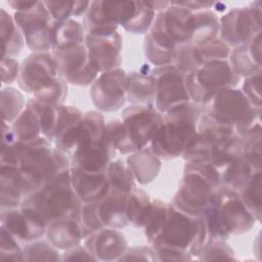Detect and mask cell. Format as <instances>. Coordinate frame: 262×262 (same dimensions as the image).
I'll return each instance as SVG.
<instances>
[{"mask_svg":"<svg viewBox=\"0 0 262 262\" xmlns=\"http://www.w3.org/2000/svg\"><path fill=\"white\" fill-rule=\"evenodd\" d=\"M221 186L220 170L209 162L186 163L184 174L172 204L190 215L200 216Z\"/></svg>","mask_w":262,"mask_h":262,"instance_id":"obj_5","label":"cell"},{"mask_svg":"<svg viewBox=\"0 0 262 262\" xmlns=\"http://www.w3.org/2000/svg\"><path fill=\"white\" fill-rule=\"evenodd\" d=\"M126 98L132 104L155 108V80L149 71L142 70L127 75Z\"/></svg>","mask_w":262,"mask_h":262,"instance_id":"obj_25","label":"cell"},{"mask_svg":"<svg viewBox=\"0 0 262 262\" xmlns=\"http://www.w3.org/2000/svg\"><path fill=\"white\" fill-rule=\"evenodd\" d=\"M24 104L23 94L18 90L12 87L3 88L1 91L2 121L6 123L13 122L24 111Z\"/></svg>","mask_w":262,"mask_h":262,"instance_id":"obj_40","label":"cell"},{"mask_svg":"<svg viewBox=\"0 0 262 262\" xmlns=\"http://www.w3.org/2000/svg\"><path fill=\"white\" fill-rule=\"evenodd\" d=\"M151 207L149 195L142 189L135 188L128 194L127 215L129 223L135 227H143Z\"/></svg>","mask_w":262,"mask_h":262,"instance_id":"obj_35","label":"cell"},{"mask_svg":"<svg viewBox=\"0 0 262 262\" xmlns=\"http://www.w3.org/2000/svg\"><path fill=\"white\" fill-rule=\"evenodd\" d=\"M219 32V18L210 9L193 11L192 38L189 44L196 45L216 38Z\"/></svg>","mask_w":262,"mask_h":262,"instance_id":"obj_30","label":"cell"},{"mask_svg":"<svg viewBox=\"0 0 262 262\" xmlns=\"http://www.w3.org/2000/svg\"><path fill=\"white\" fill-rule=\"evenodd\" d=\"M85 30L83 25L75 19L68 18L55 21L53 29V48H64L85 42Z\"/></svg>","mask_w":262,"mask_h":262,"instance_id":"obj_29","label":"cell"},{"mask_svg":"<svg viewBox=\"0 0 262 262\" xmlns=\"http://www.w3.org/2000/svg\"><path fill=\"white\" fill-rule=\"evenodd\" d=\"M36 3V1H18V0H14V1H8L7 4L14 9L15 11H23L26 10L30 7H32L34 4Z\"/></svg>","mask_w":262,"mask_h":262,"instance_id":"obj_50","label":"cell"},{"mask_svg":"<svg viewBox=\"0 0 262 262\" xmlns=\"http://www.w3.org/2000/svg\"><path fill=\"white\" fill-rule=\"evenodd\" d=\"M155 80V108L165 114L191 101L186 87V75L172 64L156 67L150 72Z\"/></svg>","mask_w":262,"mask_h":262,"instance_id":"obj_14","label":"cell"},{"mask_svg":"<svg viewBox=\"0 0 262 262\" xmlns=\"http://www.w3.org/2000/svg\"><path fill=\"white\" fill-rule=\"evenodd\" d=\"M241 76L228 59L214 60L201 64L194 72L186 75V87L190 100L204 105L217 92L235 88Z\"/></svg>","mask_w":262,"mask_h":262,"instance_id":"obj_8","label":"cell"},{"mask_svg":"<svg viewBox=\"0 0 262 262\" xmlns=\"http://www.w3.org/2000/svg\"><path fill=\"white\" fill-rule=\"evenodd\" d=\"M127 75L121 69L101 73L92 83L90 95L94 105L101 112L120 110L126 98Z\"/></svg>","mask_w":262,"mask_h":262,"instance_id":"obj_17","label":"cell"},{"mask_svg":"<svg viewBox=\"0 0 262 262\" xmlns=\"http://www.w3.org/2000/svg\"><path fill=\"white\" fill-rule=\"evenodd\" d=\"M83 203L71 183L70 169L26 198L20 207L39 217L46 225L60 218L81 219Z\"/></svg>","mask_w":262,"mask_h":262,"instance_id":"obj_2","label":"cell"},{"mask_svg":"<svg viewBox=\"0 0 262 262\" xmlns=\"http://www.w3.org/2000/svg\"><path fill=\"white\" fill-rule=\"evenodd\" d=\"M115 155L116 151L112 147L105 131V136L102 140L80 147L71 155L70 168L91 172H105Z\"/></svg>","mask_w":262,"mask_h":262,"instance_id":"obj_21","label":"cell"},{"mask_svg":"<svg viewBox=\"0 0 262 262\" xmlns=\"http://www.w3.org/2000/svg\"><path fill=\"white\" fill-rule=\"evenodd\" d=\"M54 21L85 15L90 1H43Z\"/></svg>","mask_w":262,"mask_h":262,"instance_id":"obj_37","label":"cell"},{"mask_svg":"<svg viewBox=\"0 0 262 262\" xmlns=\"http://www.w3.org/2000/svg\"><path fill=\"white\" fill-rule=\"evenodd\" d=\"M202 216L209 241H225L231 234L248 232L257 221L242 203L238 194L223 186L214 191Z\"/></svg>","mask_w":262,"mask_h":262,"instance_id":"obj_3","label":"cell"},{"mask_svg":"<svg viewBox=\"0 0 262 262\" xmlns=\"http://www.w3.org/2000/svg\"><path fill=\"white\" fill-rule=\"evenodd\" d=\"M58 75L68 83L88 86L98 77V71L91 61L85 43L64 48H53Z\"/></svg>","mask_w":262,"mask_h":262,"instance_id":"obj_12","label":"cell"},{"mask_svg":"<svg viewBox=\"0 0 262 262\" xmlns=\"http://www.w3.org/2000/svg\"><path fill=\"white\" fill-rule=\"evenodd\" d=\"M61 260H96L95 257L88 251V249L84 246H77L72 249L66 250L63 253Z\"/></svg>","mask_w":262,"mask_h":262,"instance_id":"obj_49","label":"cell"},{"mask_svg":"<svg viewBox=\"0 0 262 262\" xmlns=\"http://www.w3.org/2000/svg\"><path fill=\"white\" fill-rule=\"evenodd\" d=\"M38 117L42 128V135L49 141L54 140V133L58 117V106L42 102L36 98H31L26 102Z\"/></svg>","mask_w":262,"mask_h":262,"instance_id":"obj_33","label":"cell"},{"mask_svg":"<svg viewBox=\"0 0 262 262\" xmlns=\"http://www.w3.org/2000/svg\"><path fill=\"white\" fill-rule=\"evenodd\" d=\"M156 18V11L146 1H136V10L133 17L123 28L132 34H143L150 30Z\"/></svg>","mask_w":262,"mask_h":262,"instance_id":"obj_39","label":"cell"},{"mask_svg":"<svg viewBox=\"0 0 262 262\" xmlns=\"http://www.w3.org/2000/svg\"><path fill=\"white\" fill-rule=\"evenodd\" d=\"M84 246L96 260H119L127 250L125 235L118 228H102L90 233Z\"/></svg>","mask_w":262,"mask_h":262,"instance_id":"obj_20","label":"cell"},{"mask_svg":"<svg viewBox=\"0 0 262 262\" xmlns=\"http://www.w3.org/2000/svg\"><path fill=\"white\" fill-rule=\"evenodd\" d=\"M200 260H234L233 250L222 239L209 241L196 254Z\"/></svg>","mask_w":262,"mask_h":262,"instance_id":"obj_43","label":"cell"},{"mask_svg":"<svg viewBox=\"0 0 262 262\" xmlns=\"http://www.w3.org/2000/svg\"><path fill=\"white\" fill-rule=\"evenodd\" d=\"M105 131L106 123L103 116L95 111L86 112L54 138L55 147L71 156L80 147L102 140Z\"/></svg>","mask_w":262,"mask_h":262,"instance_id":"obj_13","label":"cell"},{"mask_svg":"<svg viewBox=\"0 0 262 262\" xmlns=\"http://www.w3.org/2000/svg\"><path fill=\"white\" fill-rule=\"evenodd\" d=\"M136 2L91 1L83 19L86 34L104 35L117 32L118 26H125L134 15Z\"/></svg>","mask_w":262,"mask_h":262,"instance_id":"obj_11","label":"cell"},{"mask_svg":"<svg viewBox=\"0 0 262 262\" xmlns=\"http://www.w3.org/2000/svg\"><path fill=\"white\" fill-rule=\"evenodd\" d=\"M243 93L257 107H261V71L245 78Z\"/></svg>","mask_w":262,"mask_h":262,"instance_id":"obj_45","label":"cell"},{"mask_svg":"<svg viewBox=\"0 0 262 262\" xmlns=\"http://www.w3.org/2000/svg\"><path fill=\"white\" fill-rule=\"evenodd\" d=\"M17 149L18 168L25 184L26 198L70 169V159L67 155L52 147L50 141L44 136L17 142Z\"/></svg>","mask_w":262,"mask_h":262,"instance_id":"obj_1","label":"cell"},{"mask_svg":"<svg viewBox=\"0 0 262 262\" xmlns=\"http://www.w3.org/2000/svg\"><path fill=\"white\" fill-rule=\"evenodd\" d=\"M261 2H253L249 6L233 7L219 18L221 40L229 47L248 43L261 33Z\"/></svg>","mask_w":262,"mask_h":262,"instance_id":"obj_9","label":"cell"},{"mask_svg":"<svg viewBox=\"0 0 262 262\" xmlns=\"http://www.w3.org/2000/svg\"><path fill=\"white\" fill-rule=\"evenodd\" d=\"M121 120L134 151H137L149 145L163 122V115L154 107L132 104L123 110Z\"/></svg>","mask_w":262,"mask_h":262,"instance_id":"obj_15","label":"cell"},{"mask_svg":"<svg viewBox=\"0 0 262 262\" xmlns=\"http://www.w3.org/2000/svg\"><path fill=\"white\" fill-rule=\"evenodd\" d=\"M68 94V82L60 76H58L51 84L44 87L34 94V98L51 104L61 105L66 100Z\"/></svg>","mask_w":262,"mask_h":262,"instance_id":"obj_42","label":"cell"},{"mask_svg":"<svg viewBox=\"0 0 262 262\" xmlns=\"http://www.w3.org/2000/svg\"><path fill=\"white\" fill-rule=\"evenodd\" d=\"M71 183L82 203L102 199L110 190L105 172H91L70 168Z\"/></svg>","mask_w":262,"mask_h":262,"instance_id":"obj_23","label":"cell"},{"mask_svg":"<svg viewBox=\"0 0 262 262\" xmlns=\"http://www.w3.org/2000/svg\"><path fill=\"white\" fill-rule=\"evenodd\" d=\"M58 76L52 53L34 52L19 67L17 84L25 92L35 94L51 84Z\"/></svg>","mask_w":262,"mask_h":262,"instance_id":"obj_16","label":"cell"},{"mask_svg":"<svg viewBox=\"0 0 262 262\" xmlns=\"http://www.w3.org/2000/svg\"><path fill=\"white\" fill-rule=\"evenodd\" d=\"M169 213V204L160 200H151V207L143 225L144 234L150 245L161 233Z\"/></svg>","mask_w":262,"mask_h":262,"instance_id":"obj_36","label":"cell"},{"mask_svg":"<svg viewBox=\"0 0 262 262\" xmlns=\"http://www.w3.org/2000/svg\"><path fill=\"white\" fill-rule=\"evenodd\" d=\"M11 129L17 142H26L42 135V128L36 114L28 106L12 122Z\"/></svg>","mask_w":262,"mask_h":262,"instance_id":"obj_32","label":"cell"},{"mask_svg":"<svg viewBox=\"0 0 262 262\" xmlns=\"http://www.w3.org/2000/svg\"><path fill=\"white\" fill-rule=\"evenodd\" d=\"M14 21L24 35L27 46L35 52L53 49V29L55 21L44 2L36 3L23 11H15Z\"/></svg>","mask_w":262,"mask_h":262,"instance_id":"obj_10","label":"cell"},{"mask_svg":"<svg viewBox=\"0 0 262 262\" xmlns=\"http://www.w3.org/2000/svg\"><path fill=\"white\" fill-rule=\"evenodd\" d=\"M84 43L91 61L99 73L119 69L122 63V37L118 31L104 35L86 34Z\"/></svg>","mask_w":262,"mask_h":262,"instance_id":"obj_18","label":"cell"},{"mask_svg":"<svg viewBox=\"0 0 262 262\" xmlns=\"http://www.w3.org/2000/svg\"><path fill=\"white\" fill-rule=\"evenodd\" d=\"M208 241V231L202 215H190L169 204L167 220L151 246L177 249L196 255Z\"/></svg>","mask_w":262,"mask_h":262,"instance_id":"obj_6","label":"cell"},{"mask_svg":"<svg viewBox=\"0 0 262 262\" xmlns=\"http://www.w3.org/2000/svg\"><path fill=\"white\" fill-rule=\"evenodd\" d=\"M238 198L249 212L255 217L257 221L261 217V204H262V183L261 171L256 172L237 192Z\"/></svg>","mask_w":262,"mask_h":262,"instance_id":"obj_34","label":"cell"},{"mask_svg":"<svg viewBox=\"0 0 262 262\" xmlns=\"http://www.w3.org/2000/svg\"><path fill=\"white\" fill-rule=\"evenodd\" d=\"M193 47L200 64L214 60L228 59L231 51V48L226 43L217 38L193 45Z\"/></svg>","mask_w":262,"mask_h":262,"instance_id":"obj_38","label":"cell"},{"mask_svg":"<svg viewBox=\"0 0 262 262\" xmlns=\"http://www.w3.org/2000/svg\"><path fill=\"white\" fill-rule=\"evenodd\" d=\"M105 175L111 189L130 193L136 188L134 176L122 160H112L106 167Z\"/></svg>","mask_w":262,"mask_h":262,"instance_id":"obj_31","label":"cell"},{"mask_svg":"<svg viewBox=\"0 0 262 262\" xmlns=\"http://www.w3.org/2000/svg\"><path fill=\"white\" fill-rule=\"evenodd\" d=\"M1 226L17 241L29 243L42 237L47 225L35 214L18 207L1 210Z\"/></svg>","mask_w":262,"mask_h":262,"instance_id":"obj_19","label":"cell"},{"mask_svg":"<svg viewBox=\"0 0 262 262\" xmlns=\"http://www.w3.org/2000/svg\"><path fill=\"white\" fill-rule=\"evenodd\" d=\"M201 114L202 105L192 101L165 113L163 122L149 143V148L164 160L182 156L196 131Z\"/></svg>","mask_w":262,"mask_h":262,"instance_id":"obj_4","label":"cell"},{"mask_svg":"<svg viewBox=\"0 0 262 262\" xmlns=\"http://www.w3.org/2000/svg\"><path fill=\"white\" fill-rule=\"evenodd\" d=\"M1 210L18 208L26 199L25 184L18 167L1 166Z\"/></svg>","mask_w":262,"mask_h":262,"instance_id":"obj_26","label":"cell"},{"mask_svg":"<svg viewBox=\"0 0 262 262\" xmlns=\"http://www.w3.org/2000/svg\"><path fill=\"white\" fill-rule=\"evenodd\" d=\"M135 180L140 184L151 182L161 171V159L148 147L134 151L126 161Z\"/></svg>","mask_w":262,"mask_h":262,"instance_id":"obj_27","label":"cell"},{"mask_svg":"<svg viewBox=\"0 0 262 262\" xmlns=\"http://www.w3.org/2000/svg\"><path fill=\"white\" fill-rule=\"evenodd\" d=\"M0 260H25L18 241L1 226Z\"/></svg>","mask_w":262,"mask_h":262,"instance_id":"obj_44","label":"cell"},{"mask_svg":"<svg viewBox=\"0 0 262 262\" xmlns=\"http://www.w3.org/2000/svg\"><path fill=\"white\" fill-rule=\"evenodd\" d=\"M156 260L159 261H185L191 260V254L172 248H154Z\"/></svg>","mask_w":262,"mask_h":262,"instance_id":"obj_48","label":"cell"},{"mask_svg":"<svg viewBox=\"0 0 262 262\" xmlns=\"http://www.w3.org/2000/svg\"><path fill=\"white\" fill-rule=\"evenodd\" d=\"M228 60L241 77H248L261 71V33L248 43L233 47Z\"/></svg>","mask_w":262,"mask_h":262,"instance_id":"obj_24","label":"cell"},{"mask_svg":"<svg viewBox=\"0 0 262 262\" xmlns=\"http://www.w3.org/2000/svg\"><path fill=\"white\" fill-rule=\"evenodd\" d=\"M1 36H2V58L14 57L18 55L24 47L25 38L13 16L4 8L0 9Z\"/></svg>","mask_w":262,"mask_h":262,"instance_id":"obj_28","label":"cell"},{"mask_svg":"<svg viewBox=\"0 0 262 262\" xmlns=\"http://www.w3.org/2000/svg\"><path fill=\"white\" fill-rule=\"evenodd\" d=\"M129 260L155 261L156 260L155 249L150 247H135V248L127 249L125 253L120 257L119 261H129Z\"/></svg>","mask_w":262,"mask_h":262,"instance_id":"obj_46","label":"cell"},{"mask_svg":"<svg viewBox=\"0 0 262 262\" xmlns=\"http://www.w3.org/2000/svg\"><path fill=\"white\" fill-rule=\"evenodd\" d=\"M24 259L27 261H40V260H49L57 261L61 260L59 256L58 249L55 248L48 239L47 241H33L29 242L24 248Z\"/></svg>","mask_w":262,"mask_h":262,"instance_id":"obj_41","label":"cell"},{"mask_svg":"<svg viewBox=\"0 0 262 262\" xmlns=\"http://www.w3.org/2000/svg\"><path fill=\"white\" fill-rule=\"evenodd\" d=\"M19 67L14 57L2 58L1 60V81L2 84L13 83L18 78Z\"/></svg>","mask_w":262,"mask_h":262,"instance_id":"obj_47","label":"cell"},{"mask_svg":"<svg viewBox=\"0 0 262 262\" xmlns=\"http://www.w3.org/2000/svg\"><path fill=\"white\" fill-rule=\"evenodd\" d=\"M202 112L212 120L234 130L242 135L248 128L260 122L261 107L255 106L236 88H227L217 92L202 105Z\"/></svg>","mask_w":262,"mask_h":262,"instance_id":"obj_7","label":"cell"},{"mask_svg":"<svg viewBox=\"0 0 262 262\" xmlns=\"http://www.w3.org/2000/svg\"><path fill=\"white\" fill-rule=\"evenodd\" d=\"M47 239L57 249L69 250L77 247L89 232L79 218H60L51 221L46 226Z\"/></svg>","mask_w":262,"mask_h":262,"instance_id":"obj_22","label":"cell"}]
</instances>
